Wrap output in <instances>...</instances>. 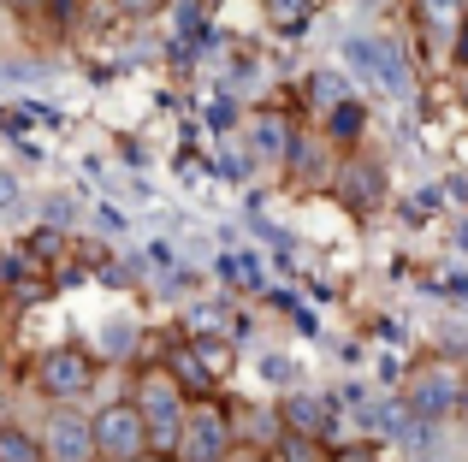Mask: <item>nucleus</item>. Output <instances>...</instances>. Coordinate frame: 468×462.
<instances>
[{
	"instance_id": "nucleus-11",
	"label": "nucleus",
	"mask_w": 468,
	"mask_h": 462,
	"mask_svg": "<svg viewBox=\"0 0 468 462\" xmlns=\"http://www.w3.org/2000/svg\"><path fill=\"white\" fill-rule=\"evenodd\" d=\"M255 149H261V154H291V142H285V125H279L273 113H267L261 125H255Z\"/></svg>"
},
{
	"instance_id": "nucleus-3",
	"label": "nucleus",
	"mask_w": 468,
	"mask_h": 462,
	"mask_svg": "<svg viewBox=\"0 0 468 462\" xmlns=\"http://www.w3.org/2000/svg\"><path fill=\"white\" fill-rule=\"evenodd\" d=\"M178 445H184V451H178L184 462H226V451H231L226 415H219V409H196V415L184 421Z\"/></svg>"
},
{
	"instance_id": "nucleus-8",
	"label": "nucleus",
	"mask_w": 468,
	"mask_h": 462,
	"mask_svg": "<svg viewBox=\"0 0 468 462\" xmlns=\"http://www.w3.org/2000/svg\"><path fill=\"white\" fill-rule=\"evenodd\" d=\"M362 107H356V101H338V107H332V119H326V131H332V137H338V142H350V137H362Z\"/></svg>"
},
{
	"instance_id": "nucleus-9",
	"label": "nucleus",
	"mask_w": 468,
	"mask_h": 462,
	"mask_svg": "<svg viewBox=\"0 0 468 462\" xmlns=\"http://www.w3.org/2000/svg\"><path fill=\"white\" fill-rule=\"evenodd\" d=\"M0 462H42V451H36V439H24L18 427L0 433Z\"/></svg>"
},
{
	"instance_id": "nucleus-10",
	"label": "nucleus",
	"mask_w": 468,
	"mask_h": 462,
	"mask_svg": "<svg viewBox=\"0 0 468 462\" xmlns=\"http://www.w3.org/2000/svg\"><path fill=\"white\" fill-rule=\"evenodd\" d=\"M172 380H178V392H202V385L214 380V373H207L202 362H196V350H184V356H178V368H172Z\"/></svg>"
},
{
	"instance_id": "nucleus-6",
	"label": "nucleus",
	"mask_w": 468,
	"mask_h": 462,
	"mask_svg": "<svg viewBox=\"0 0 468 462\" xmlns=\"http://www.w3.org/2000/svg\"><path fill=\"white\" fill-rule=\"evenodd\" d=\"M42 385H48L54 397L90 392V356H78V350H54V356L42 362Z\"/></svg>"
},
{
	"instance_id": "nucleus-15",
	"label": "nucleus",
	"mask_w": 468,
	"mask_h": 462,
	"mask_svg": "<svg viewBox=\"0 0 468 462\" xmlns=\"http://www.w3.org/2000/svg\"><path fill=\"white\" fill-rule=\"evenodd\" d=\"M285 462H320L309 439H285Z\"/></svg>"
},
{
	"instance_id": "nucleus-16",
	"label": "nucleus",
	"mask_w": 468,
	"mask_h": 462,
	"mask_svg": "<svg viewBox=\"0 0 468 462\" xmlns=\"http://www.w3.org/2000/svg\"><path fill=\"white\" fill-rule=\"evenodd\" d=\"M261 373H267V380H291V362H285V356H267Z\"/></svg>"
},
{
	"instance_id": "nucleus-13",
	"label": "nucleus",
	"mask_w": 468,
	"mask_h": 462,
	"mask_svg": "<svg viewBox=\"0 0 468 462\" xmlns=\"http://www.w3.org/2000/svg\"><path fill=\"white\" fill-rule=\"evenodd\" d=\"M273 18H279V30H285V36H303V30H309V18H314V6H273Z\"/></svg>"
},
{
	"instance_id": "nucleus-14",
	"label": "nucleus",
	"mask_w": 468,
	"mask_h": 462,
	"mask_svg": "<svg viewBox=\"0 0 468 462\" xmlns=\"http://www.w3.org/2000/svg\"><path fill=\"white\" fill-rule=\"evenodd\" d=\"M309 89H314V101H332V107H338V101H344V83H338V78H332V71H320V78L309 83Z\"/></svg>"
},
{
	"instance_id": "nucleus-5",
	"label": "nucleus",
	"mask_w": 468,
	"mask_h": 462,
	"mask_svg": "<svg viewBox=\"0 0 468 462\" xmlns=\"http://www.w3.org/2000/svg\"><path fill=\"white\" fill-rule=\"evenodd\" d=\"M42 457L48 462H95V427L78 415H54L42 433Z\"/></svg>"
},
{
	"instance_id": "nucleus-4",
	"label": "nucleus",
	"mask_w": 468,
	"mask_h": 462,
	"mask_svg": "<svg viewBox=\"0 0 468 462\" xmlns=\"http://www.w3.org/2000/svg\"><path fill=\"white\" fill-rule=\"evenodd\" d=\"M344 59H350V66H362L367 78H379L386 83V89H410V78H403V54L391 42H379V36H350V42H344Z\"/></svg>"
},
{
	"instance_id": "nucleus-2",
	"label": "nucleus",
	"mask_w": 468,
	"mask_h": 462,
	"mask_svg": "<svg viewBox=\"0 0 468 462\" xmlns=\"http://www.w3.org/2000/svg\"><path fill=\"white\" fill-rule=\"evenodd\" d=\"M95 427V451L101 457H113V462H137L143 457V445H149V427H143V415L137 409H101V421H90Z\"/></svg>"
},
{
	"instance_id": "nucleus-12",
	"label": "nucleus",
	"mask_w": 468,
	"mask_h": 462,
	"mask_svg": "<svg viewBox=\"0 0 468 462\" xmlns=\"http://www.w3.org/2000/svg\"><path fill=\"white\" fill-rule=\"evenodd\" d=\"M344 190H350V202H362V208H367V202H379V173H374V166H356Z\"/></svg>"
},
{
	"instance_id": "nucleus-1",
	"label": "nucleus",
	"mask_w": 468,
	"mask_h": 462,
	"mask_svg": "<svg viewBox=\"0 0 468 462\" xmlns=\"http://www.w3.org/2000/svg\"><path fill=\"white\" fill-rule=\"evenodd\" d=\"M451 409H463V373L433 362V368H421L410 380V421H439Z\"/></svg>"
},
{
	"instance_id": "nucleus-17",
	"label": "nucleus",
	"mask_w": 468,
	"mask_h": 462,
	"mask_svg": "<svg viewBox=\"0 0 468 462\" xmlns=\"http://www.w3.org/2000/svg\"><path fill=\"white\" fill-rule=\"evenodd\" d=\"M457 59L468 66V18H463V36H457Z\"/></svg>"
},
{
	"instance_id": "nucleus-7",
	"label": "nucleus",
	"mask_w": 468,
	"mask_h": 462,
	"mask_svg": "<svg viewBox=\"0 0 468 462\" xmlns=\"http://www.w3.org/2000/svg\"><path fill=\"white\" fill-rule=\"evenodd\" d=\"M285 415H291V421H297V427H303V433H326V421H332V409H326V404H320V397H291V404H285Z\"/></svg>"
}]
</instances>
